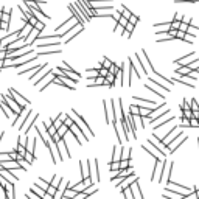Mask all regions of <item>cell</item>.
Masks as SVG:
<instances>
[{"label":"cell","mask_w":199,"mask_h":199,"mask_svg":"<svg viewBox=\"0 0 199 199\" xmlns=\"http://www.w3.org/2000/svg\"><path fill=\"white\" fill-rule=\"evenodd\" d=\"M109 168H111V171H112V170H120V160L111 162V163H109Z\"/></svg>","instance_id":"22"},{"label":"cell","mask_w":199,"mask_h":199,"mask_svg":"<svg viewBox=\"0 0 199 199\" xmlns=\"http://www.w3.org/2000/svg\"><path fill=\"white\" fill-rule=\"evenodd\" d=\"M122 16H125V17H128V19H129V17L132 16V12H131L126 6H123V8H122Z\"/></svg>","instance_id":"26"},{"label":"cell","mask_w":199,"mask_h":199,"mask_svg":"<svg viewBox=\"0 0 199 199\" xmlns=\"http://www.w3.org/2000/svg\"><path fill=\"white\" fill-rule=\"evenodd\" d=\"M61 139H62V137H61V136H59V134H58V132H55V134H53V136H51V137H50V140H51V142H53V143H58V142H59V140H61Z\"/></svg>","instance_id":"28"},{"label":"cell","mask_w":199,"mask_h":199,"mask_svg":"<svg viewBox=\"0 0 199 199\" xmlns=\"http://www.w3.org/2000/svg\"><path fill=\"white\" fill-rule=\"evenodd\" d=\"M75 6L78 8V11H79V12H81V16H83V17L86 19V22H89V20L92 19L90 12H89V11H87V9L84 8V5L81 3V0H75Z\"/></svg>","instance_id":"7"},{"label":"cell","mask_w":199,"mask_h":199,"mask_svg":"<svg viewBox=\"0 0 199 199\" xmlns=\"http://www.w3.org/2000/svg\"><path fill=\"white\" fill-rule=\"evenodd\" d=\"M184 117H187V118H191L193 117V111L191 109H184V114H182Z\"/></svg>","instance_id":"33"},{"label":"cell","mask_w":199,"mask_h":199,"mask_svg":"<svg viewBox=\"0 0 199 199\" xmlns=\"http://www.w3.org/2000/svg\"><path fill=\"white\" fill-rule=\"evenodd\" d=\"M182 128H190V118H187V117H184L182 118V125H180Z\"/></svg>","instance_id":"30"},{"label":"cell","mask_w":199,"mask_h":199,"mask_svg":"<svg viewBox=\"0 0 199 199\" xmlns=\"http://www.w3.org/2000/svg\"><path fill=\"white\" fill-rule=\"evenodd\" d=\"M190 58H194V51H191L190 55H187V56H184V58L177 59L174 64H177V65H188V62H190L188 59H190Z\"/></svg>","instance_id":"13"},{"label":"cell","mask_w":199,"mask_h":199,"mask_svg":"<svg viewBox=\"0 0 199 199\" xmlns=\"http://www.w3.org/2000/svg\"><path fill=\"white\" fill-rule=\"evenodd\" d=\"M129 22H132V23H137V22H139V16H136V14H132V16L129 17Z\"/></svg>","instance_id":"36"},{"label":"cell","mask_w":199,"mask_h":199,"mask_svg":"<svg viewBox=\"0 0 199 199\" xmlns=\"http://www.w3.org/2000/svg\"><path fill=\"white\" fill-rule=\"evenodd\" d=\"M149 83H153V84H156L157 87H162V89H163L165 92H170V90H171V87H168V86H165V84H160V83H157V81H156V79H149Z\"/></svg>","instance_id":"17"},{"label":"cell","mask_w":199,"mask_h":199,"mask_svg":"<svg viewBox=\"0 0 199 199\" xmlns=\"http://www.w3.org/2000/svg\"><path fill=\"white\" fill-rule=\"evenodd\" d=\"M112 17H114V19H115L117 22H118V19L122 17V12H118V11H114V16H112Z\"/></svg>","instance_id":"37"},{"label":"cell","mask_w":199,"mask_h":199,"mask_svg":"<svg viewBox=\"0 0 199 199\" xmlns=\"http://www.w3.org/2000/svg\"><path fill=\"white\" fill-rule=\"evenodd\" d=\"M53 53H61V50H45V51H39L37 56H42V55H53Z\"/></svg>","instance_id":"21"},{"label":"cell","mask_w":199,"mask_h":199,"mask_svg":"<svg viewBox=\"0 0 199 199\" xmlns=\"http://www.w3.org/2000/svg\"><path fill=\"white\" fill-rule=\"evenodd\" d=\"M185 36H187V33H185V31H182V30H177V34H176V37H177V39H182V41H184V39H185Z\"/></svg>","instance_id":"34"},{"label":"cell","mask_w":199,"mask_h":199,"mask_svg":"<svg viewBox=\"0 0 199 199\" xmlns=\"http://www.w3.org/2000/svg\"><path fill=\"white\" fill-rule=\"evenodd\" d=\"M188 26H190V23H188V22H180L179 30H182V31H185V33H187V31H188Z\"/></svg>","instance_id":"27"},{"label":"cell","mask_w":199,"mask_h":199,"mask_svg":"<svg viewBox=\"0 0 199 199\" xmlns=\"http://www.w3.org/2000/svg\"><path fill=\"white\" fill-rule=\"evenodd\" d=\"M34 28H37L39 31H42V30L45 28V23H44V22H41V20H37V22H36V25H34Z\"/></svg>","instance_id":"29"},{"label":"cell","mask_w":199,"mask_h":199,"mask_svg":"<svg viewBox=\"0 0 199 199\" xmlns=\"http://www.w3.org/2000/svg\"><path fill=\"white\" fill-rule=\"evenodd\" d=\"M67 131H69V128L65 126V125H62V126L58 129V134H59L61 137H65V134H67Z\"/></svg>","instance_id":"19"},{"label":"cell","mask_w":199,"mask_h":199,"mask_svg":"<svg viewBox=\"0 0 199 199\" xmlns=\"http://www.w3.org/2000/svg\"><path fill=\"white\" fill-rule=\"evenodd\" d=\"M39 34H41V31H39L37 28H34V26H33V30L30 31V34H28V36H26V41H25V42H26V44H30V45H33V42H34V41H37V36H39Z\"/></svg>","instance_id":"11"},{"label":"cell","mask_w":199,"mask_h":199,"mask_svg":"<svg viewBox=\"0 0 199 199\" xmlns=\"http://www.w3.org/2000/svg\"><path fill=\"white\" fill-rule=\"evenodd\" d=\"M143 149L146 151V153H148L149 156L156 157V159H165V156H166L165 153H162L160 149H159V148L156 146V145H154V143H153L151 140H149V142H148L146 145H143Z\"/></svg>","instance_id":"4"},{"label":"cell","mask_w":199,"mask_h":199,"mask_svg":"<svg viewBox=\"0 0 199 199\" xmlns=\"http://www.w3.org/2000/svg\"><path fill=\"white\" fill-rule=\"evenodd\" d=\"M0 109L3 111V115H5L6 118H11V117H12V114H14V111H12V109L9 108V106H8V104H6L2 98H0ZM14 115H16V114H14Z\"/></svg>","instance_id":"9"},{"label":"cell","mask_w":199,"mask_h":199,"mask_svg":"<svg viewBox=\"0 0 199 199\" xmlns=\"http://www.w3.org/2000/svg\"><path fill=\"white\" fill-rule=\"evenodd\" d=\"M131 190L134 191V197H139V199H142L143 197V194L140 193V185H139V177L137 179H132V182H131Z\"/></svg>","instance_id":"8"},{"label":"cell","mask_w":199,"mask_h":199,"mask_svg":"<svg viewBox=\"0 0 199 199\" xmlns=\"http://www.w3.org/2000/svg\"><path fill=\"white\" fill-rule=\"evenodd\" d=\"M31 112H33V111H31ZM31 112H30V115L23 120V123L19 125V129L23 131V132H28V131L31 129V126L34 125V122L37 120V114H31Z\"/></svg>","instance_id":"5"},{"label":"cell","mask_w":199,"mask_h":199,"mask_svg":"<svg viewBox=\"0 0 199 199\" xmlns=\"http://www.w3.org/2000/svg\"><path fill=\"white\" fill-rule=\"evenodd\" d=\"M8 28H9V22H5V20H2V23H0V30H6L8 31Z\"/></svg>","instance_id":"31"},{"label":"cell","mask_w":199,"mask_h":199,"mask_svg":"<svg viewBox=\"0 0 199 199\" xmlns=\"http://www.w3.org/2000/svg\"><path fill=\"white\" fill-rule=\"evenodd\" d=\"M59 42H47V44H37V48H42V47H58Z\"/></svg>","instance_id":"20"},{"label":"cell","mask_w":199,"mask_h":199,"mask_svg":"<svg viewBox=\"0 0 199 199\" xmlns=\"http://www.w3.org/2000/svg\"><path fill=\"white\" fill-rule=\"evenodd\" d=\"M165 165H166L165 159H156V170H154V174L151 176V180H153V182H162Z\"/></svg>","instance_id":"2"},{"label":"cell","mask_w":199,"mask_h":199,"mask_svg":"<svg viewBox=\"0 0 199 199\" xmlns=\"http://www.w3.org/2000/svg\"><path fill=\"white\" fill-rule=\"evenodd\" d=\"M31 191H33V193H34L39 199H41V197H45V194H47V191H45V190H42L37 184H34L33 187H31Z\"/></svg>","instance_id":"12"},{"label":"cell","mask_w":199,"mask_h":199,"mask_svg":"<svg viewBox=\"0 0 199 199\" xmlns=\"http://www.w3.org/2000/svg\"><path fill=\"white\" fill-rule=\"evenodd\" d=\"M194 191H196V193H194L196 197H199V187H194Z\"/></svg>","instance_id":"39"},{"label":"cell","mask_w":199,"mask_h":199,"mask_svg":"<svg viewBox=\"0 0 199 199\" xmlns=\"http://www.w3.org/2000/svg\"><path fill=\"white\" fill-rule=\"evenodd\" d=\"M97 76H100V69H98V67L94 69V70H92V69L87 70V78H89V79H95Z\"/></svg>","instance_id":"14"},{"label":"cell","mask_w":199,"mask_h":199,"mask_svg":"<svg viewBox=\"0 0 199 199\" xmlns=\"http://www.w3.org/2000/svg\"><path fill=\"white\" fill-rule=\"evenodd\" d=\"M129 114H132V115H137V114H140V108H139V104H137V106H134V104H132L131 108H129Z\"/></svg>","instance_id":"18"},{"label":"cell","mask_w":199,"mask_h":199,"mask_svg":"<svg viewBox=\"0 0 199 199\" xmlns=\"http://www.w3.org/2000/svg\"><path fill=\"white\" fill-rule=\"evenodd\" d=\"M8 92H9V94L16 98V101H17L20 106H26V104H30V100H26L23 95H20L19 92H17V90H14L12 87H9V89H8Z\"/></svg>","instance_id":"6"},{"label":"cell","mask_w":199,"mask_h":199,"mask_svg":"<svg viewBox=\"0 0 199 199\" xmlns=\"http://www.w3.org/2000/svg\"><path fill=\"white\" fill-rule=\"evenodd\" d=\"M112 64H114V62H111V61H109L108 58H103V64H101V67H106V69H108V70H109Z\"/></svg>","instance_id":"23"},{"label":"cell","mask_w":199,"mask_h":199,"mask_svg":"<svg viewBox=\"0 0 199 199\" xmlns=\"http://www.w3.org/2000/svg\"><path fill=\"white\" fill-rule=\"evenodd\" d=\"M108 73H109V70L106 69V67H100V76L106 78V76H108Z\"/></svg>","instance_id":"32"},{"label":"cell","mask_w":199,"mask_h":199,"mask_svg":"<svg viewBox=\"0 0 199 199\" xmlns=\"http://www.w3.org/2000/svg\"><path fill=\"white\" fill-rule=\"evenodd\" d=\"M69 9L72 11V14H73V17H75V19H76V20H78L79 23H81V25H86V19H84V17L81 16V12H79V11H78V8H76V6H73V5H70V6H69Z\"/></svg>","instance_id":"10"},{"label":"cell","mask_w":199,"mask_h":199,"mask_svg":"<svg viewBox=\"0 0 199 199\" xmlns=\"http://www.w3.org/2000/svg\"><path fill=\"white\" fill-rule=\"evenodd\" d=\"M0 23H2V20H0Z\"/></svg>","instance_id":"40"},{"label":"cell","mask_w":199,"mask_h":199,"mask_svg":"<svg viewBox=\"0 0 199 199\" xmlns=\"http://www.w3.org/2000/svg\"><path fill=\"white\" fill-rule=\"evenodd\" d=\"M0 98H2V100H3L8 106H9V108H11L12 111H14V114H16V115H17V114H20V112L25 109V106H20V104L16 101V98L9 94V92H8V94H2V95H0Z\"/></svg>","instance_id":"1"},{"label":"cell","mask_w":199,"mask_h":199,"mask_svg":"<svg viewBox=\"0 0 199 199\" xmlns=\"http://www.w3.org/2000/svg\"><path fill=\"white\" fill-rule=\"evenodd\" d=\"M176 3H196L197 0H174Z\"/></svg>","instance_id":"35"},{"label":"cell","mask_w":199,"mask_h":199,"mask_svg":"<svg viewBox=\"0 0 199 199\" xmlns=\"http://www.w3.org/2000/svg\"><path fill=\"white\" fill-rule=\"evenodd\" d=\"M190 126H191V128H199V120H197L196 117H191V118H190Z\"/></svg>","instance_id":"24"},{"label":"cell","mask_w":199,"mask_h":199,"mask_svg":"<svg viewBox=\"0 0 199 199\" xmlns=\"http://www.w3.org/2000/svg\"><path fill=\"white\" fill-rule=\"evenodd\" d=\"M70 117L73 118V122H75V123H76V125H78L79 128H81V129H84L86 132H89V136H90V137H94V132H92L90 126H89V125L86 123V120H84V118H83L81 115H79V114H78V112L75 111V109L72 111V115H70Z\"/></svg>","instance_id":"3"},{"label":"cell","mask_w":199,"mask_h":199,"mask_svg":"<svg viewBox=\"0 0 199 199\" xmlns=\"http://www.w3.org/2000/svg\"><path fill=\"white\" fill-rule=\"evenodd\" d=\"M23 157L26 159V162H28L30 165L34 162V154H31V153H28V151H25V154H23Z\"/></svg>","instance_id":"16"},{"label":"cell","mask_w":199,"mask_h":199,"mask_svg":"<svg viewBox=\"0 0 199 199\" xmlns=\"http://www.w3.org/2000/svg\"><path fill=\"white\" fill-rule=\"evenodd\" d=\"M36 184H37L42 190H45V191H47V188L50 187V182H47V180H44V179H41V177H39V179L36 180Z\"/></svg>","instance_id":"15"},{"label":"cell","mask_w":199,"mask_h":199,"mask_svg":"<svg viewBox=\"0 0 199 199\" xmlns=\"http://www.w3.org/2000/svg\"><path fill=\"white\" fill-rule=\"evenodd\" d=\"M180 22H182V20H179V19H174L173 22H171V28H173V30H179Z\"/></svg>","instance_id":"25"},{"label":"cell","mask_w":199,"mask_h":199,"mask_svg":"<svg viewBox=\"0 0 199 199\" xmlns=\"http://www.w3.org/2000/svg\"><path fill=\"white\" fill-rule=\"evenodd\" d=\"M5 67V59H0V70Z\"/></svg>","instance_id":"38"}]
</instances>
